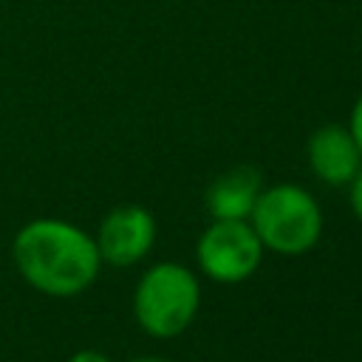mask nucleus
Masks as SVG:
<instances>
[{"instance_id":"obj_8","label":"nucleus","mask_w":362,"mask_h":362,"mask_svg":"<svg viewBox=\"0 0 362 362\" xmlns=\"http://www.w3.org/2000/svg\"><path fill=\"white\" fill-rule=\"evenodd\" d=\"M348 201H351V209H354L356 221H362V167H359V173L348 181Z\"/></svg>"},{"instance_id":"obj_5","label":"nucleus","mask_w":362,"mask_h":362,"mask_svg":"<svg viewBox=\"0 0 362 362\" xmlns=\"http://www.w3.org/2000/svg\"><path fill=\"white\" fill-rule=\"evenodd\" d=\"M156 235H158V226L150 209L139 204H122V206H113L99 221L93 240L102 263L127 269L150 255Z\"/></svg>"},{"instance_id":"obj_7","label":"nucleus","mask_w":362,"mask_h":362,"mask_svg":"<svg viewBox=\"0 0 362 362\" xmlns=\"http://www.w3.org/2000/svg\"><path fill=\"white\" fill-rule=\"evenodd\" d=\"M260 189H263V181L255 167H232L206 187V195H204L206 212L212 218L249 221V212Z\"/></svg>"},{"instance_id":"obj_4","label":"nucleus","mask_w":362,"mask_h":362,"mask_svg":"<svg viewBox=\"0 0 362 362\" xmlns=\"http://www.w3.org/2000/svg\"><path fill=\"white\" fill-rule=\"evenodd\" d=\"M263 243L249 221H226L212 218V223L201 232L195 243V260L204 277L235 286L249 280L260 260H263Z\"/></svg>"},{"instance_id":"obj_2","label":"nucleus","mask_w":362,"mask_h":362,"mask_svg":"<svg viewBox=\"0 0 362 362\" xmlns=\"http://www.w3.org/2000/svg\"><path fill=\"white\" fill-rule=\"evenodd\" d=\"M201 308V283L195 272L175 260L153 263L133 288V317L156 339L184 334Z\"/></svg>"},{"instance_id":"obj_1","label":"nucleus","mask_w":362,"mask_h":362,"mask_svg":"<svg viewBox=\"0 0 362 362\" xmlns=\"http://www.w3.org/2000/svg\"><path fill=\"white\" fill-rule=\"evenodd\" d=\"M11 260L34 291L59 300L88 291L102 269L93 235L62 218L23 223L11 238Z\"/></svg>"},{"instance_id":"obj_11","label":"nucleus","mask_w":362,"mask_h":362,"mask_svg":"<svg viewBox=\"0 0 362 362\" xmlns=\"http://www.w3.org/2000/svg\"><path fill=\"white\" fill-rule=\"evenodd\" d=\"M127 362H170L164 356H136V359H127Z\"/></svg>"},{"instance_id":"obj_3","label":"nucleus","mask_w":362,"mask_h":362,"mask_svg":"<svg viewBox=\"0 0 362 362\" xmlns=\"http://www.w3.org/2000/svg\"><path fill=\"white\" fill-rule=\"evenodd\" d=\"M249 223L263 249L297 257L317 246L322 235V209L308 189L297 184H274L260 189Z\"/></svg>"},{"instance_id":"obj_10","label":"nucleus","mask_w":362,"mask_h":362,"mask_svg":"<svg viewBox=\"0 0 362 362\" xmlns=\"http://www.w3.org/2000/svg\"><path fill=\"white\" fill-rule=\"evenodd\" d=\"M68 362H110V356L102 354V351H96V348H82V351L71 354Z\"/></svg>"},{"instance_id":"obj_6","label":"nucleus","mask_w":362,"mask_h":362,"mask_svg":"<svg viewBox=\"0 0 362 362\" xmlns=\"http://www.w3.org/2000/svg\"><path fill=\"white\" fill-rule=\"evenodd\" d=\"M305 158L311 173L328 187H348L362 167V153L348 124H322L308 136Z\"/></svg>"},{"instance_id":"obj_9","label":"nucleus","mask_w":362,"mask_h":362,"mask_svg":"<svg viewBox=\"0 0 362 362\" xmlns=\"http://www.w3.org/2000/svg\"><path fill=\"white\" fill-rule=\"evenodd\" d=\"M348 130H351V136H354V141H356V147H359V153H362V93L356 96V102H354V107H351Z\"/></svg>"}]
</instances>
